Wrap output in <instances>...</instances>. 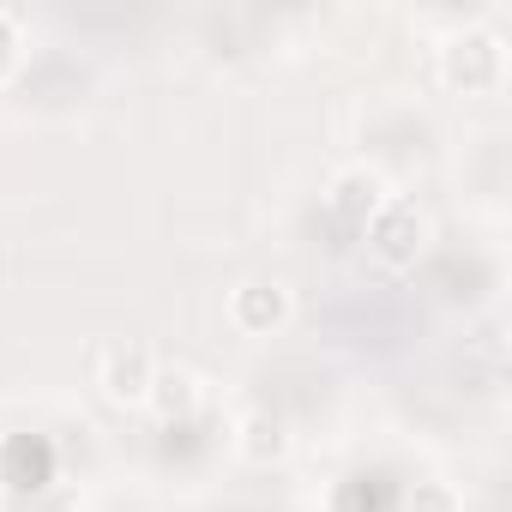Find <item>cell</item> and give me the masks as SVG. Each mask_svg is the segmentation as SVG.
Returning <instances> with one entry per match:
<instances>
[{
	"label": "cell",
	"instance_id": "cell-2",
	"mask_svg": "<svg viewBox=\"0 0 512 512\" xmlns=\"http://www.w3.org/2000/svg\"><path fill=\"white\" fill-rule=\"evenodd\" d=\"M440 73H446V85L494 91V85L506 79V43H500L494 31H464V37H452V43H446Z\"/></svg>",
	"mask_w": 512,
	"mask_h": 512
},
{
	"label": "cell",
	"instance_id": "cell-9",
	"mask_svg": "<svg viewBox=\"0 0 512 512\" xmlns=\"http://www.w3.org/2000/svg\"><path fill=\"white\" fill-rule=\"evenodd\" d=\"M13 55H19V37H13V19L0 13V79H7V67H13Z\"/></svg>",
	"mask_w": 512,
	"mask_h": 512
},
{
	"label": "cell",
	"instance_id": "cell-6",
	"mask_svg": "<svg viewBox=\"0 0 512 512\" xmlns=\"http://www.w3.org/2000/svg\"><path fill=\"white\" fill-rule=\"evenodd\" d=\"M151 404H157V416L163 422H187L193 410H199V380L187 374V368H157V380H151V392H145Z\"/></svg>",
	"mask_w": 512,
	"mask_h": 512
},
{
	"label": "cell",
	"instance_id": "cell-5",
	"mask_svg": "<svg viewBox=\"0 0 512 512\" xmlns=\"http://www.w3.org/2000/svg\"><path fill=\"white\" fill-rule=\"evenodd\" d=\"M284 314H290V296H284V284H266V278L241 284V290H235V302H229V320H235L241 332H253V338L278 332V326H284Z\"/></svg>",
	"mask_w": 512,
	"mask_h": 512
},
{
	"label": "cell",
	"instance_id": "cell-1",
	"mask_svg": "<svg viewBox=\"0 0 512 512\" xmlns=\"http://www.w3.org/2000/svg\"><path fill=\"white\" fill-rule=\"evenodd\" d=\"M368 253L380 266H392V272H404V266H416V253H422V241H428V217L410 205V199H386L374 217H368Z\"/></svg>",
	"mask_w": 512,
	"mask_h": 512
},
{
	"label": "cell",
	"instance_id": "cell-4",
	"mask_svg": "<svg viewBox=\"0 0 512 512\" xmlns=\"http://www.w3.org/2000/svg\"><path fill=\"white\" fill-rule=\"evenodd\" d=\"M151 380H157V362H151L145 344H121V350L103 356V392H109L115 404H145Z\"/></svg>",
	"mask_w": 512,
	"mask_h": 512
},
{
	"label": "cell",
	"instance_id": "cell-7",
	"mask_svg": "<svg viewBox=\"0 0 512 512\" xmlns=\"http://www.w3.org/2000/svg\"><path fill=\"white\" fill-rule=\"evenodd\" d=\"M284 446H290V434H284V422H278L272 410H253V416L241 422V452H247L253 464L284 458Z\"/></svg>",
	"mask_w": 512,
	"mask_h": 512
},
{
	"label": "cell",
	"instance_id": "cell-3",
	"mask_svg": "<svg viewBox=\"0 0 512 512\" xmlns=\"http://www.w3.org/2000/svg\"><path fill=\"white\" fill-rule=\"evenodd\" d=\"M386 205V181L374 175V169H344V175H332V193H326V217L338 223V229H350V235H362L368 229V217Z\"/></svg>",
	"mask_w": 512,
	"mask_h": 512
},
{
	"label": "cell",
	"instance_id": "cell-8",
	"mask_svg": "<svg viewBox=\"0 0 512 512\" xmlns=\"http://www.w3.org/2000/svg\"><path fill=\"white\" fill-rule=\"evenodd\" d=\"M410 512H458V494H452L446 482H416Z\"/></svg>",
	"mask_w": 512,
	"mask_h": 512
}]
</instances>
